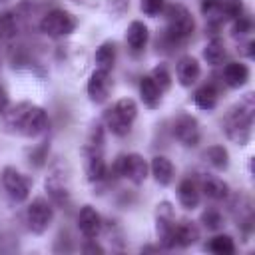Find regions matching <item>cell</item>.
I'll return each instance as SVG.
<instances>
[{
    "label": "cell",
    "instance_id": "6da1fadb",
    "mask_svg": "<svg viewBox=\"0 0 255 255\" xmlns=\"http://www.w3.org/2000/svg\"><path fill=\"white\" fill-rule=\"evenodd\" d=\"M4 118V129L22 137H38L48 129V114L44 108L22 102L14 108H6L2 114Z\"/></svg>",
    "mask_w": 255,
    "mask_h": 255
},
{
    "label": "cell",
    "instance_id": "7a4b0ae2",
    "mask_svg": "<svg viewBox=\"0 0 255 255\" xmlns=\"http://www.w3.org/2000/svg\"><path fill=\"white\" fill-rule=\"evenodd\" d=\"M253 112L255 102L253 94H247L243 100H239L223 118V131L227 139H231L237 145H247L251 139V126H253Z\"/></svg>",
    "mask_w": 255,
    "mask_h": 255
},
{
    "label": "cell",
    "instance_id": "3957f363",
    "mask_svg": "<svg viewBox=\"0 0 255 255\" xmlns=\"http://www.w3.org/2000/svg\"><path fill=\"white\" fill-rule=\"evenodd\" d=\"M163 14H165L163 40L169 46L183 44L185 40H189L193 36L195 20H193V14L183 4H169V6L163 8Z\"/></svg>",
    "mask_w": 255,
    "mask_h": 255
},
{
    "label": "cell",
    "instance_id": "277c9868",
    "mask_svg": "<svg viewBox=\"0 0 255 255\" xmlns=\"http://www.w3.org/2000/svg\"><path fill=\"white\" fill-rule=\"evenodd\" d=\"M135 118H137V104L131 98L118 100L104 114V122H106L108 131H112L118 137H124L131 131V126H133Z\"/></svg>",
    "mask_w": 255,
    "mask_h": 255
},
{
    "label": "cell",
    "instance_id": "5b68a950",
    "mask_svg": "<svg viewBox=\"0 0 255 255\" xmlns=\"http://www.w3.org/2000/svg\"><path fill=\"white\" fill-rule=\"evenodd\" d=\"M38 26H40V32H44L46 36L62 38V36H68L76 30L78 18L72 12L64 10V8H52L42 16Z\"/></svg>",
    "mask_w": 255,
    "mask_h": 255
},
{
    "label": "cell",
    "instance_id": "8992f818",
    "mask_svg": "<svg viewBox=\"0 0 255 255\" xmlns=\"http://www.w3.org/2000/svg\"><path fill=\"white\" fill-rule=\"evenodd\" d=\"M175 211L169 201H159L155 209V235L163 249L175 247Z\"/></svg>",
    "mask_w": 255,
    "mask_h": 255
},
{
    "label": "cell",
    "instance_id": "52a82bcc",
    "mask_svg": "<svg viewBox=\"0 0 255 255\" xmlns=\"http://www.w3.org/2000/svg\"><path fill=\"white\" fill-rule=\"evenodd\" d=\"M114 169L118 175L126 177L128 181H131L133 185H141L147 179V171H149V163L145 161L143 155L139 153H124L116 159Z\"/></svg>",
    "mask_w": 255,
    "mask_h": 255
},
{
    "label": "cell",
    "instance_id": "ba28073f",
    "mask_svg": "<svg viewBox=\"0 0 255 255\" xmlns=\"http://www.w3.org/2000/svg\"><path fill=\"white\" fill-rule=\"evenodd\" d=\"M52 221H54L52 203L48 199H44V197H36L26 209V223H28L30 231L36 233V235H42V233L48 231Z\"/></svg>",
    "mask_w": 255,
    "mask_h": 255
},
{
    "label": "cell",
    "instance_id": "9c48e42d",
    "mask_svg": "<svg viewBox=\"0 0 255 255\" xmlns=\"http://www.w3.org/2000/svg\"><path fill=\"white\" fill-rule=\"evenodd\" d=\"M2 185H4V189H6V193H8V197L12 201L22 203V201L28 199L32 183H30V179L22 171H18L12 165H6L2 169Z\"/></svg>",
    "mask_w": 255,
    "mask_h": 255
},
{
    "label": "cell",
    "instance_id": "30bf717a",
    "mask_svg": "<svg viewBox=\"0 0 255 255\" xmlns=\"http://www.w3.org/2000/svg\"><path fill=\"white\" fill-rule=\"evenodd\" d=\"M173 135L185 147H195L201 141L199 122L193 116H189V114H179L173 120Z\"/></svg>",
    "mask_w": 255,
    "mask_h": 255
},
{
    "label": "cell",
    "instance_id": "8fae6325",
    "mask_svg": "<svg viewBox=\"0 0 255 255\" xmlns=\"http://www.w3.org/2000/svg\"><path fill=\"white\" fill-rule=\"evenodd\" d=\"M104 143H92L88 141V145L84 147V155H86V175H88V181L96 183V181H102L106 177V159H104V149H102Z\"/></svg>",
    "mask_w": 255,
    "mask_h": 255
},
{
    "label": "cell",
    "instance_id": "7c38bea8",
    "mask_svg": "<svg viewBox=\"0 0 255 255\" xmlns=\"http://www.w3.org/2000/svg\"><path fill=\"white\" fill-rule=\"evenodd\" d=\"M112 88H114V82H112V76L110 72H104V70H94L90 80H88V96L94 104H104L110 94H112Z\"/></svg>",
    "mask_w": 255,
    "mask_h": 255
},
{
    "label": "cell",
    "instance_id": "4fadbf2b",
    "mask_svg": "<svg viewBox=\"0 0 255 255\" xmlns=\"http://www.w3.org/2000/svg\"><path fill=\"white\" fill-rule=\"evenodd\" d=\"M44 187H46V191H48V195L52 197L54 203H58V205L68 203V199H70V185H68V177L64 175V171L54 167L50 171V175H46Z\"/></svg>",
    "mask_w": 255,
    "mask_h": 255
},
{
    "label": "cell",
    "instance_id": "5bb4252c",
    "mask_svg": "<svg viewBox=\"0 0 255 255\" xmlns=\"http://www.w3.org/2000/svg\"><path fill=\"white\" fill-rule=\"evenodd\" d=\"M102 217L92 205H84L78 213V229L86 239H96L102 233Z\"/></svg>",
    "mask_w": 255,
    "mask_h": 255
},
{
    "label": "cell",
    "instance_id": "9a60e30c",
    "mask_svg": "<svg viewBox=\"0 0 255 255\" xmlns=\"http://www.w3.org/2000/svg\"><path fill=\"white\" fill-rule=\"evenodd\" d=\"M175 76H177V82L179 86L183 88H191L199 76H201V66L197 62V58L193 56H181L175 64Z\"/></svg>",
    "mask_w": 255,
    "mask_h": 255
},
{
    "label": "cell",
    "instance_id": "2e32d148",
    "mask_svg": "<svg viewBox=\"0 0 255 255\" xmlns=\"http://www.w3.org/2000/svg\"><path fill=\"white\" fill-rule=\"evenodd\" d=\"M197 185H199V191L205 197L213 199V201H221V199H227L229 197V185L221 177H217V175L203 173V175H199Z\"/></svg>",
    "mask_w": 255,
    "mask_h": 255
},
{
    "label": "cell",
    "instance_id": "e0dca14e",
    "mask_svg": "<svg viewBox=\"0 0 255 255\" xmlns=\"http://www.w3.org/2000/svg\"><path fill=\"white\" fill-rule=\"evenodd\" d=\"M147 40H149V30L143 22L139 20H133L128 30H126V44L131 52H143V48L147 46Z\"/></svg>",
    "mask_w": 255,
    "mask_h": 255
},
{
    "label": "cell",
    "instance_id": "ac0fdd59",
    "mask_svg": "<svg viewBox=\"0 0 255 255\" xmlns=\"http://www.w3.org/2000/svg\"><path fill=\"white\" fill-rule=\"evenodd\" d=\"M249 76H251L249 66L243 64V62H229V64H225L223 74H221L225 86H229V88H241V86H245L249 82Z\"/></svg>",
    "mask_w": 255,
    "mask_h": 255
},
{
    "label": "cell",
    "instance_id": "d6986e66",
    "mask_svg": "<svg viewBox=\"0 0 255 255\" xmlns=\"http://www.w3.org/2000/svg\"><path fill=\"white\" fill-rule=\"evenodd\" d=\"M177 199L181 203V207L185 209H195L201 201V191H199V185L195 179L191 177H185L179 181L177 185Z\"/></svg>",
    "mask_w": 255,
    "mask_h": 255
},
{
    "label": "cell",
    "instance_id": "ffe728a7",
    "mask_svg": "<svg viewBox=\"0 0 255 255\" xmlns=\"http://www.w3.org/2000/svg\"><path fill=\"white\" fill-rule=\"evenodd\" d=\"M149 171H151L155 183H159V185H169V183L173 181V173H175L173 163H171L165 155H155V157H151V161H149Z\"/></svg>",
    "mask_w": 255,
    "mask_h": 255
},
{
    "label": "cell",
    "instance_id": "44dd1931",
    "mask_svg": "<svg viewBox=\"0 0 255 255\" xmlns=\"http://www.w3.org/2000/svg\"><path fill=\"white\" fill-rule=\"evenodd\" d=\"M161 96H163V92L157 88V84L153 82L151 76H143L139 80V98H141V102H143L145 108H149V110L159 108Z\"/></svg>",
    "mask_w": 255,
    "mask_h": 255
},
{
    "label": "cell",
    "instance_id": "7402d4cb",
    "mask_svg": "<svg viewBox=\"0 0 255 255\" xmlns=\"http://www.w3.org/2000/svg\"><path fill=\"white\" fill-rule=\"evenodd\" d=\"M197 239H199V227L193 221L183 219V221L175 223V245L189 247V245L197 243Z\"/></svg>",
    "mask_w": 255,
    "mask_h": 255
},
{
    "label": "cell",
    "instance_id": "603a6c76",
    "mask_svg": "<svg viewBox=\"0 0 255 255\" xmlns=\"http://www.w3.org/2000/svg\"><path fill=\"white\" fill-rule=\"evenodd\" d=\"M94 60H96V68L98 70H104V72H112L114 66H116V44L114 42H104L98 46L96 54H94Z\"/></svg>",
    "mask_w": 255,
    "mask_h": 255
},
{
    "label": "cell",
    "instance_id": "cb8c5ba5",
    "mask_svg": "<svg viewBox=\"0 0 255 255\" xmlns=\"http://www.w3.org/2000/svg\"><path fill=\"white\" fill-rule=\"evenodd\" d=\"M193 102H195V106H197L199 110H203V112H211V110L217 108L219 92L215 90L213 84H205V86H201V88L195 92Z\"/></svg>",
    "mask_w": 255,
    "mask_h": 255
},
{
    "label": "cell",
    "instance_id": "d4e9b609",
    "mask_svg": "<svg viewBox=\"0 0 255 255\" xmlns=\"http://www.w3.org/2000/svg\"><path fill=\"white\" fill-rule=\"evenodd\" d=\"M225 56H227V50H225V44L221 38H211L203 48V60L209 66H221Z\"/></svg>",
    "mask_w": 255,
    "mask_h": 255
},
{
    "label": "cell",
    "instance_id": "484cf974",
    "mask_svg": "<svg viewBox=\"0 0 255 255\" xmlns=\"http://www.w3.org/2000/svg\"><path fill=\"white\" fill-rule=\"evenodd\" d=\"M203 157H205V161H207L213 169L223 171V169L229 167V151H227L223 145H219V143L209 145V147L203 151Z\"/></svg>",
    "mask_w": 255,
    "mask_h": 255
},
{
    "label": "cell",
    "instance_id": "4316f807",
    "mask_svg": "<svg viewBox=\"0 0 255 255\" xmlns=\"http://www.w3.org/2000/svg\"><path fill=\"white\" fill-rule=\"evenodd\" d=\"M207 249L217 253V255H233L235 253V241L231 235H215L207 243Z\"/></svg>",
    "mask_w": 255,
    "mask_h": 255
},
{
    "label": "cell",
    "instance_id": "83f0119b",
    "mask_svg": "<svg viewBox=\"0 0 255 255\" xmlns=\"http://www.w3.org/2000/svg\"><path fill=\"white\" fill-rule=\"evenodd\" d=\"M18 32V18L16 12H4L0 14V38L2 40H10L14 38Z\"/></svg>",
    "mask_w": 255,
    "mask_h": 255
},
{
    "label": "cell",
    "instance_id": "f1b7e54d",
    "mask_svg": "<svg viewBox=\"0 0 255 255\" xmlns=\"http://www.w3.org/2000/svg\"><path fill=\"white\" fill-rule=\"evenodd\" d=\"M151 78H153V82L157 84V88L165 94L169 88H171V74H169V70L163 66V64H159V66H155L153 70H151V74H149Z\"/></svg>",
    "mask_w": 255,
    "mask_h": 255
},
{
    "label": "cell",
    "instance_id": "f546056e",
    "mask_svg": "<svg viewBox=\"0 0 255 255\" xmlns=\"http://www.w3.org/2000/svg\"><path fill=\"white\" fill-rule=\"evenodd\" d=\"M201 223L209 229V231H217L221 229L225 223H223V215L217 211V209H207L201 213Z\"/></svg>",
    "mask_w": 255,
    "mask_h": 255
},
{
    "label": "cell",
    "instance_id": "4dcf8cb0",
    "mask_svg": "<svg viewBox=\"0 0 255 255\" xmlns=\"http://www.w3.org/2000/svg\"><path fill=\"white\" fill-rule=\"evenodd\" d=\"M221 12H223V18H239L243 16V2L241 0H221Z\"/></svg>",
    "mask_w": 255,
    "mask_h": 255
},
{
    "label": "cell",
    "instance_id": "1f68e13d",
    "mask_svg": "<svg viewBox=\"0 0 255 255\" xmlns=\"http://www.w3.org/2000/svg\"><path fill=\"white\" fill-rule=\"evenodd\" d=\"M163 8H165V0H139V10L145 16L155 18L159 12H163Z\"/></svg>",
    "mask_w": 255,
    "mask_h": 255
},
{
    "label": "cell",
    "instance_id": "d6a6232c",
    "mask_svg": "<svg viewBox=\"0 0 255 255\" xmlns=\"http://www.w3.org/2000/svg\"><path fill=\"white\" fill-rule=\"evenodd\" d=\"M251 32V20L247 16H239L235 18V24H233V36H245Z\"/></svg>",
    "mask_w": 255,
    "mask_h": 255
},
{
    "label": "cell",
    "instance_id": "836d02e7",
    "mask_svg": "<svg viewBox=\"0 0 255 255\" xmlns=\"http://www.w3.org/2000/svg\"><path fill=\"white\" fill-rule=\"evenodd\" d=\"M108 8L114 14H124L129 8V0H110L108 2Z\"/></svg>",
    "mask_w": 255,
    "mask_h": 255
},
{
    "label": "cell",
    "instance_id": "e575fe53",
    "mask_svg": "<svg viewBox=\"0 0 255 255\" xmlns=\"http://www.w3.org/2000/svg\"><path fill=\"white\" fill-rule=\"evenodd\" d=\"M82 251H84V253H100V255H102V253H104V247H102L100 243H96V239H88L86 245L82 247Z\"/></svg>",
    "mask_w": 255,
    "mask_h": 255
},
{
    "label": "cell",
    "instance_id": "d590c367",
    "mask_svg": "<svg viewBox=\"0 0 255 255\" xmlns=\"http://www.w3.org/2000/svg\"><path fill=\"white\" fill-rule=\"evenodd\" d=\"M6 108H8V96H6L4 88L0 86V114H4V112H6Z\"/></svg>",
    "mask_w": 255,
    "mask_h": 255
},
{
    "label": "cell",
    "instance_id": "8d00e7d4",
    "mask_svg": "<svg viewBox=\"0 0 255 255\" xmlns=\"http://www.w3.org/2000/svg\"><path fill=\"white\" fill-rule=\"evenodd\" d=\"M76 4H86V0H74Z\"/></svg>",
    "mask_w": 255,
    "mask_h": 255
},
{
    "label": "cell",
    "instance_id": "74e56055",
    "mask_svg": "<svg viewBox=\"0 0 255 255\" xmlns=\"http://www.w3.org/2000/svg\"><path fill=\"white\" fill-rule=\"evenodd\" d=\"M0 2H8V0H0Z\"/></svg>",
    "mask_w": 255,
    "mask_h": 255
}]
</instances>
